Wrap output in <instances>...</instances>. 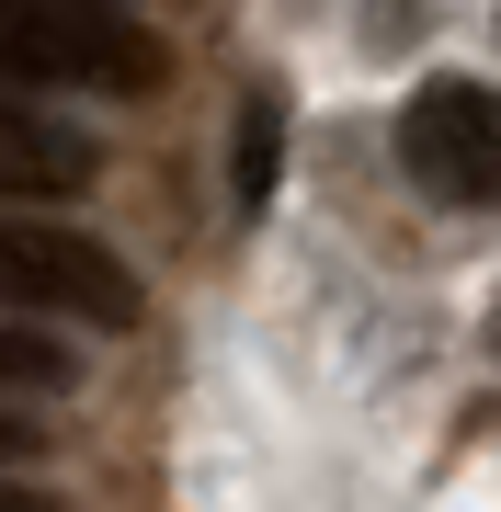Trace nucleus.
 Here are the masks:
<instances>
[{
    "label": "nucleus",
    "mask_w": 501,
    "mask_h": 512,
    "mask_svg": "<svg viewBox=\"0 0 501 512\" xmlns=\"http://www.w3.org/2000/svg\"><path fill=\"white\" fill-rule=\"evenodd\" d=\"M12 92H160V35L126 0H0Z\"/></svg>",
    "instance_id": "nucleus-1"
},
{
    "label": "nucleus",
    "mask_w": 501,
    "mask_h": 512,
    "mask_svg": "<svg viewBox=\"0 0 501 512\" xmlns=\"http://www.w3.org/2000/svg\"><path fill=\"white\" fill-rule=\"evenodd\" d=\"M0 319H69V330H137V274L103 239L57 217H0Z\"/></svg>",
    "instance_id": "nucleus-2"
},
{
    "label": "nucleus",
    "mask_w": 501,
    "mask_h": 512,
    "mask_svg": "<svg viewBox=\"0 0 501 512\" xmlns=\"http://www.w3.org/2000/svg\"><path fill=\"white\" fill-rule=\"evenodd\" d=\"M35 456H46V421L23 399H0V467H35Z\"/></svg>",
    "instance_id": "nucleus-7"
},
{
    "label": "nucleus",
    "mask_w": 501,
    "mask_h": 512,
    "mask_svg": "<svg viewBox=\"0 0 501 512\" xmlns=\"http://www.w3.org/2000/svg\"><path fill=\"white\" fill-rule=\"evenodd\" d=\"M399 171L433 205L501 217V92L490 80H422L399 103Z\"/></svg>",
    "instance_id": "nucleus-3"
},
{
    "label": "nucleus",
    "mask_w": 501,
    "mask_h": 512,
    "mask_svg": "<svg viewBox=\"0 0 501 512\" xmlns=\"http://www.w3.org/2000/svg\"><path fill=\"white\" fill-rule=\"evenodd\" d=\"M69 387V342L46 319H0V399H57Z\"/></svg>",
    "instance_id": "nucleus-5"
},
{
    "label": "nucleus",
    "mask_w": 501,
    "mask_h": 512,
    "mask_svg": "<svg viewBox=\"0 0 501 512\" xmlns=\"http://www.w3.org/2000/svg\"><path fill=\"white\" fill-rule=\"evenodd\" d=\"M0 512H57L46 490H23V478H0Z\"/></svg>",
    "instance_id": "nucleus-8"
},
{
    "label": "nucleus",
    "mask_w": 501,
    "mask_h": 512,
    "mask_svg": "<svg viewBox=\"0 0 501 512\" xmlns=\"http://www.w3.org/2000/svg\"><path fill=\"white\" fill-rule=\"evenodd\" d=\"M274 160H285V103L251 92V103H240V148H228V183H240V205H274Z\"/></svg>",
    "instance_id": "nucleus-6"
},
{
    "label": "nucleus",
    "mask_w": 501,
    "mask_h": 512,
    "mask_svg": "<svg viewBox=\"0 0 501 512\" xmlns=\"http://www.w3.org/2000/svg\"><path fill=\"white\" fill-rule=\"evenodd\" d=\"M103 171V148L57 114H23L12 80H0V205H46V194H80Z\"/></svg>",
    "instance_id": "nucleus-4"
}]
</instances>
